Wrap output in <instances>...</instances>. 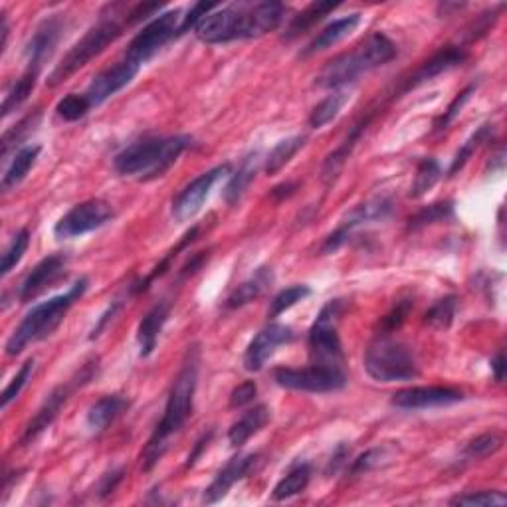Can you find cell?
<instances>
[{
	"instance_id": "1",
	"label": "cell",
	"mask_w": 507,
	"mask_h": 507,
	"mask_svg": "<svg viewBox=\"0 0 507 507\" xmlns=\"http://www.w3.org/2000/svg\"><path fill=\"white\" fill-rule=\"evenodd\" d=\"M161 8H163V5L157 3L107 5L104 13L99 14L97 23L78 40L72 50L64 56L62 62L52 69V74L48 76V86L56 88L64 84L68 78H72L84 66H88L91 60L104 52L107 46L114 44L115 40L125 32V28L143 23L149 16H155V13H161Z\"/></svg>"
},
{
	"instance_id": "2",
	"label": "cell",
	"mask_w": 507,
	"mask_h": 507,
	"mask_svg": "<svg viewBox=\"0 0 507 507\" xmlns=\"http://www.w3.org/2000/svg\"><path fill=\"white\" fill-rule=\"evenodd\" d=\"M198 369H200V351L197 345H190L180 363V369L172 383L169 399L165 404L163 417L157 422L153 434L147 440L143 452H141V468L151 472L167 454L171 438L182 430V426L190 419L195 409V394L198 387Z\"/></svg>"
},
{
	"instance_id": "3",
	"label": "cell",
	"mask_w": 507,
	"mask_h": 507,
	"mask_svg": "<svg viewBox=\"0 0 507 507\" xmlns=\"http://www.w3.org/2000/svg\"><path fill=\"white\" fill-rule=\"evenodd\" d=\"M286 16L281 3H235L212 10L195 26L205 44H228L235 40H254L273 32Z\"/></svg>"
},
{
	"instance_id": "4",
	"label": "cell",
	"mask_w": 507,
	"mask_h": 507,
	"mask_svg": "<svg viewBox=\"0 0 507 507\" xmlns=\"http://www.w3.org/2000/svg\"><path fill=\"white\" fill-rule=\"evenodd\" d=\"M397 54V44L387 34L374 32L364 38L361 44L349 50V52L329 60L316 78V86L331 91L347 89L363 74H369L373 69L392 62Z\"/></svg>"
},
{
	"instance_id": "5",
	"label": "cell",
	"mask_w": 507,
	"mask_h": 507,
	"mask_svg": "<svg viewBox=\"0 0 507 507\" xmlns=\"http://www.w3.org/2000/svg\"><path fill=\"white\" fill-rule=\"evenodd\" d=\"M192 145L190 135L145 137L119 151L114 169L121 177L137 180H153L163 177L177 163L180 155Z\"/></svg>"
},
{
	"instance_id": "6",
	"label": "cell",
	"mask_w": 507,
	"mask_h": 507,
	"mask_svg": "<svg viewBox=\"0 0 507 507\" xmlns=\"http://www.w3.org/2000/svg\"><path fill=\"white\" fill-rule=\"evenodd\" d=\"M89 288L88 278H79L68 291L60 293V296L50 298L42 303L30 309L23 321L18 323V327L13 331V336L6 341V355L8 357H16V355L28 349L30 345L40 343L48 339L52 333L62 326L68 311L74 308V303L84 298V293Z\"/></svg>"
},
{
	"instance_id": "7",
	"label": "cell",
	"mask_w": 507,
	"mask_h": 507,
	"mask_svg": "<svg viewBox=\"0 0 507 507\" xmlns=\"http://www.w3.org/2000/svg\"><path fill=\"white\" fill-rule=\"evenodd\" d=\"M364 371L377 383L412 381L420 374L419 361L409 345L379 336L364 353Z\"/></svg>"
},
{
	"instance_id": "8",
	"label": "cell",
	"mask_w": 507,
	"mask_h": 507,
	"mask_svg": "<svg viewBox=\"0 0 507 507\" xmlns=\"http://www.w3.org/2000/svg\"><path fill=\"white\" fill-rule=\"evenodd\" d=\"M97 371H99V361L91 359L74 374L72 379H68L66 383L58 384V387L44 399V402L40 404L34 417L28 420V424L24 426L23 436H20L18 444L20 446H30L32 442H36L40 438V434L46 432L50 426L54 424V420L58 419V414L62 412V409L66 407L68 401L74 397V392H78L79 389H84L86 384H89L91 381L97 377Z\"/></svg>"
},
{
	"instance_id": "9",
	"label": "cell",
	"mask_w": 507,
	"mask_h": 507,
	"mask_svg": "<svg viewBox=\"0 0 507 507\" xmlns=\"http://www.w3.org/2000/svg\"><path fill=\"white\" fill-rule=\"evenodd\" d=\"M345 311L343 300H329L313 321L308 336L311 363L345 369V353L339 337V321Z\"/></svg>"
},
{
	"instance_id": "10",
	"label": "cell",
	"mask_w": 507,
	"mask_h": 507,
	"mask_svg": "<svg viewBox=\"0 0 507 507\" xmlns=\"http://www.w3.org/2000/svg\"><path fill=\"white\" fill-rule=\"evenodd\" d=\"M182 18L185 16H182L180 8L157 14L147 26H143L141 32H137L134 40H131L125 58L139 66H145L151 58H155L161 50L171 42V40L180 36Z\"/></svg>"
},
{
	"instance_id": "11",
	"label": "cell",
	"mask_w": 507,
	"mask_h": 507,
	"mask_svg": "<svg viewBox=\"0 0 507 507\" xmlns=\"http://www.w3.org/2000/svg\"><path fill=\"white\" fill-rule=\"evenodd\" d=\"M278 387L300 392H336L347 387V373L337 367L311 363L308 367H281L273 371Z\"/></svg>"
},
{
	"instance_id": "12",
	"label": "cell",
	"mask_w": 507,
	"mask_h": 507,
	"mask_svg": "<svg viewBox=\"0 0 507 507\" xmlns=\"http://www.w3.org/2000/svg\"><path fill=\"white\" fill-rule=\"evenodd\" d=\"M115 218V210L109 202L101 198H89L79 202L72 210H68L66 215L56 222L54 236L60 240H72L79 238L89 232L104 228Z\"/></svg>"
},
{
	"instance_id": "13",
	"label": "cell",
	"mask_w": 507,
	"mask_h": 507,
	"mask_svg": "<svg viewBox=\"0 0 507 507\" xmlns=\"http://www.w3.org/2000/svg\"><path fill=\"white\" fill-rule=\"evenodd\" d=\"M232 175V165L225 163L207 172H202L197 179H192L187 187H182L179 195L172 198V217L177 222H187L195 218L205 207L207 198L210 197L222 179H228Z\"/></svg>"
},
{
	"instance_id": "14",
	"label": "cell",
	"mask_w": 507,
	"mask_h": 507,
	"mask_svg": "<svg viewBox=\"0 0 507 507\" xmlns=\"http://www.w3.org/2000/svg\"><path fill=\"white\" fill-rule=\"evenodd\" d=\"M391 212H392V202L387 197H374L367 202H363V205L355 207L349 215L341 220V225L326 238V242H323L321 252L323 254L337 252L343 244H347L355 230L369 225V222L389 218Z\"/></svg>"
},
{
	"instance_id": "15",
	"label": "cell",
	"mask_w": 507,
	"mask_h": 507,
	"mask_svg": "<svg viewBox=\"0 0 507 507\" xmlns=\"http://www.w3.org/2000/svg\"><path fill=\"white\" fill-rule=\"evenodd\" d=\"M466 58H468V48L466 46L462 44L442 46L438 52H434L426 62H422L417 69H414V72H410L407 78H401L394 86H397L399 94L404 96L412 89L432 82L434 78H438L446 72H450V69L462 66L466 62Z\"/></svg>"
},
{
	"instance_id": "16",
	"label": "cell",
	"mask_w": 507,
	"mask_h": 507,
	"mask_svg": "<svg viewBox=\"0 0 507 507\" xmlns=\"http://www.w3.org/2000/svg\"><path fill=\"white\" fill-rule=\"evenodd\" d=\"M66 30V23L62 14H52L44 18L42 23L38 24L34 30V34L30 36L28 44L24 48V58H26V69H32V72H42V68L52 54L56 52V46L62 40V34Z\"/></svg>"
},
{
	"instance_id": "17",
	"label": "cell",
	"mask_w": 507,
	"mask_h": 507,
	"mask_svg": "<svg viewBox=\"0 0 507 507\" xmlns=\"http://www.w3.org/2000/svg\"><path fill=\"white\" fill-rule=\"evenodd\" d=\"M139 69H141L139 64L131 62L129 58H124L119 60L117 64L97 74L84 91L91 109L104 106L109 97H114L121 89L127 88L139 74Z\"/></svg>"
},
{
	"instance_id": "18",
	"label": "cell",
	"mask_w": 507,
	"mask_h": 507,
	"mask_svg": "<svg viewBox=\"0 0 507 507\" xmlns=\"http://www.w3.org/2000/svg\"><path fill=\"white\" fill-rule=\"evenodd\" d=\"M296 339V331L290 326H283V323H268L266 327L260 329L256 337L250 341L244 353V369L248 373H258L263 369L273 353H276L281 345H290Z\"/></svg>"
},
{
	"instance_id": "19",
	"label": "cell",
	"mask_w": 507,
	"mask_h": 507,
	"mask_svg": "<svg viewBox=\"0 0 507 507\" xmlns=\"http://www.w3.org/2000/svg\"><path fill=\"white\" fill-rule=\"evenodd\" d=\"M462 401H464V392L460 389L434 384V387H412L394 392L391 404L394 409H401V410H426V409L450 407V404Z\"/></svg>"
},
{
	"instance_id": "20",
	"label": "cell",
	"mask_w": 507,
	"mask_h": 507,
	"mask_svg": "<svg viewBox=\"0 0 507 507\" xmlns=\"http://www.w3.org/2000/svg\"><path fill=\"white\" fill-rule=\"evenodd\" d=\"M66 268H68V254L64 252L50 254V256H46L44 260H40L32 268V272L24 278L23 286H20L18 301L30 303L38 296H42L48 288H52L54 283L64 276Z\"/></svg>"
},
{
	"instance_id": "21",
	"label": "cell",
	"mask_w": 507,
	"mask_h": 507,
	"mask_svg": "<svg viewBox=\"0 0 507 507\" xmlns=\"http://www.w3.org/2000/svg\"><path fill=\"white\" fill-rule=\"evenodd\" d=\"M260 460V454H238L232 458L225 468H222L217 478L212 480V484L202 493V503H217L220 500H225L228 492L235 488V484L248 478V474L256 468V464Z\"/></svg>"
},
{
	"instance_id": "22",
	"label": "cell",
	"mask_w": 507,
	"mask_h": 507,
	"mask_svg": "<svg viewBox=\"0 0 507 507\" xmlns=\"http://www.w3.org/2000/svg\"><path fill=\"white\" fill-rule=\"evenodd\" d=\"M169 318H171V301L163 300L155 303V306L145 313V318L139 321V327H137L139 357L145 359L153 355V351L157 349L161 331H163Z\"/></svg>"
},
{
	"instance_id": "23",
	"label": "cell",
	"mask_w": 507,
	"mask_h": 507,
	"mask_svg": "<svg viewBox=\"0 0 507 507\" xmlns=\"http://www.w3.org/2000/svg\"><path fill=\"white\" fill-rule=\"evenodd\" d=\"M129 399L124 394H106L99 401L91 404L86 414V426L91 434L106 432L111 424H114L121 414L127 412Z\"/></svg>"
},
{
	"instance_id": "24",
	"label": "cell",
	"mask_w": 507,
	"mask_h": 507,
	"mask_svg": "<svg viewBox=\"0 0 507 507\" xmlns=\"http://www.w3.org/2000/svg\"><path fill=\"white\" fill-rule=\"evenodd\" d=\"M359 24H361L359 13H353L349 16L333 20V23H329L316 38L311 40V42L306 46V50L301 52V56H313L318 52H323V50L333 48L336 44H339L341 40L349 38L355 30L359 28Z\"/></svg>"
},
{
	"instance_id": "25",
	"label": "cell",
	"mask_w": 507,
	"mask_h": 507,
	"mask_svg": "<svg viewBox=\"0 0 507 507\" xmlns=\"http://www.w3.org/2000/svg\"><path fill=\"white\" fill-rule=\"evenodd\" d=\"M273 281V273L272 268L262 266L256 272L252 273L248 280H244L236 286L235 290L230 291V296L225 301L226 309H240L248 306L254 300H258L260 296H263V291L270 288V283Z\"/></svg>"
},
{
	"instance_id": "26",
	"label": "cell",
	"mask_w": 507,
	"mask_h": 507,
	"mask_svg": "<svg viewBox=\"0 0 507 507\" xmlns=\"http://www.w3.org/2000/svg\"><path fill=\"white\" fill-rule=\"evenodd\" d=\"M270 419L272 414L266 404H256L254 409L246 410L228 430V442L232 448H242L252 436H256L270 422Z\"/></svg>"
},
{
	"instance_id": "27",
	"label": "cell",
	"mask_w": 507,
	"mask_h": 507,
	"mask_svg": "<svg viewBox=\"0 0 507 507\" xmlns=\"http://www.w3.org/2000/svg\"><path fill=\"white\" fill-rule=\"evenodd\" d=\"M337 8H339V3H311L309 6L303 8L298 16H293L290 20L286 32H283V38H286L288 42L290 40L300 38L313 26H318L321 20H326V16H329L333 10H337Z\"/></svg>"
},
{
	"instance_id": "28",
	"label": "cell",
	"mask_w": 507,
	"mask_h": 507,
	"mask_svg": "<svg viewBox=\"0 0 507 507\" xmlns=\"http://www.w3.org/2000/svg\"><path fill=\"white\" fill-rule=\"evenodd\" d=\"M311 474H313L311 464H308V462L296 464L276 484V488L272 490V500L273 502H286V500H291V498H296V495L303 493L308 490V485L311 482Z\"/></svg>"
},
{
	"instance_id": "29",
	"label": "cell",
	"mask_w": 507,
	"mask_h": 507,
	"mask_svg": "<svg viewBox=\"0 0 507 507\" xmlns=\"http://www.w3.org/2000/svg\"><path fill=\"white\" fill-rule=\"evenodd\" d=\"M40 151H42V147H40V145H24L23 149L16 151L13 159H10V165L6 167L5 175H3V190L5 192L16 189L20 182H23L28 177L30 169L36 165V161L40 157Z\"/></svg>"
},
{
	"instance_id": "30",
	"label": "cell",
	"mask_w": 507,
	"mask_h": 507,
	"mask_svg": "<svg viewBox=\"0 0 507 507\" xmlns=\"http://www.w3.org/2000/svg\"><path fill=\"white\" fill-rule=\"evenodd\" d=\"M258 165H260L258 151H254V153H250L248 157L242 159L238 171H235L228 177V185L225 189V200L228 202L230 207L238 205L240 198L244 197V192L250 187V182L254 180V177H256Z\"/></svg>"
},
{
	"instance_id": "31",
	"label": "cell",
	"mask_w": 507,
	"mask_h": 507,
	"mask_svg": "<svg viewBox=\"0 0 507 507\" xmlns=\"http://www.w3.org/2000/svg\"><path fill=\"white\" fill-rule=\"evenodd\" d=\"M40 117H42V114H40L38 109H34V111H30L28 115L20 119L16 125H13V127L5 131L3 141H0V147H3L0 155H3V161H8L10 155L16 153V151L24 147L23 143L30 135L34 134V129L40 124Z\"/></svg>"
},
{
	"instance_id": "32",
	"label": "cell",
	"mask_w": 507,
	"mask_h": 507,
	"mask_svg": "<svg viewBox=\"0 0 507 507\" xmlns=\"http://www.w3.org/2000/svg\"><path fill=\"white\" fill-rule=\"evenodd\" d=\"M349 91L347 89H336L331 94L321 99L319 104L313 107L311 115H309V127L311 129H323L326 125H329L331 121H336L337 115L341 114V109L345 107V104L349 101Z\"/></svg>"
},
{
	"instance_id": "33",
	"label": "cell",
	"mask_w": 507,
	"mask_h": 507,
	"mask_svg": "<svg viewBox=\"0 0 507 507\" xmlns=\"http://www.w3.org/2000/svg\"><path fill=\"white\" fill-rule=\"evenodd\" d=\"M306 141H308L306 135H291L288 139H281L266 157V165H263L266 175H270V177L278 175V172L298 155V151L306 147Z\"/></svg>"
},
{
	"instance_id": "34",
	"label": "cell",
	"mask_w": 507,
	"mask_h": 507,
	"mask_svg": "<svg viewBox=\"0 0 507 507\" xmlns=\"http://www.w3.org/2000/svg\"><path fill=\"white\" fill-rule=\"evenodd\" d=\"M38 72H32V69H24V74L20 76L16 82L10 86V89L6 91L5 101H3V117H8L10 114H14L16 109L23 107L28 97L32 96V91L38 84Z\"/></svg>"
},
{
	"instance_id": "35",
	"label": "cell",
	"mask_w": 507,
	"mask_h": 507,
	"mask_svg": "<svg viewBox=\"0 0 507 507\" xmlns=\"http://www.w3.org/2000/svg\"><path fill=\"white\" fill-rule=\"evenodd\" d=\"M495 129L490 124H484L482 127H478L474 131V134L464 141V145L458 149V153L452 159V165L448 169V177H456L458 172L468 165V161L475 155V151H478L484 143H488V141L493 137Z\"/></svg>"
},
{
	"instance_id": "36",
	"label": "cell",
	"mask_w": 507,
	"mask_h": 507,
	"mask_svg": "<svg viewBox=\"0 0 507 507\" xmlns=\"http://www.w3.org/2000/svg\"><path fill=\"white\" fill-rule=\"evenodd\" d=\"M454 218H456V212H454V202L452 200L432 202V205L420 208L417 215L410 217L409 230L417 232V230H422L426 226L442 225V222H452Z\"/></svg>"
},
{
	"instance_id": "37",
	"label": "cell",
	"mask_w": 507,
	"mask_h": 507,
	"mask_svg": "<svg viewBox=\"0 0 507 507\" xmlns=\"http://www.w3.org/2000/svg\"><path fill=\"white\" fill-rule=\"evenodd\" d=\"M503 446V434L498 430L484 432L480 436H475L468 444L464 446L462 458L466 462H480L490 458V456L498 454Z\"/></svg>"
},
{
	"instance_id": "38",
	"label": "cell",
	"mask_w": 507,
	"mask_h": 507,
	"mask_svg": "<svg viewBox=\"0 0 507 507\" xmlns=\"http://www.w3.org/2000/svg\"><path fill=\"white\" fill-rule=\"evenodd\" d=\"M456 311H458V298L456 296H444L440 300H436L429 311L424 313V326H429L432 329H450Z\"/></svg>"
},
{
	"instance_id": "39",
	"label": "cell",
	"mask_w": 507,
	"mask_h": 507,
	"mask_svg": "<svg viewBox=\"0 0 507 507\" xmlns=\"http://www.w3.org/2000/svg\"><path fill=\"white\" fill-rule=\"evenodd\" d=\"M440 177H442V167L438 161L432 157L422 159L417 167V175H414L409 197L422 198L426 192H430L434 189V185L440 180Z\"/></svg>"
},
{
	"instance_id": "40",
	"label": "cell",
	"mask_w": 507,
	"mask_h": 507,
	"mask_svg": "<svg viewBox=\"0 0 507 507\" xmlns=\"http://www.w3.org/2000/svg\"><path fill=\"white\" fill-rule=\"evenodd\" d=\"M309 296H311V288L306 286V283H296V286H290L286 290H281L270 303L268 318L270 319L280 318L281 313H286L288 309H291L293 306H298L300 301H303Z\"/></svg>"
},
{
	"instance_id": "41",
	"label": "cell",
	"mask_w": 507,
	"mask_h": 507,
	"mask_svg": "<svg viewBox=\"0 0 507 507\" xmlns=\"http://www.w3.org/2000/svg\"><path fill=\"white\" fill-rule=\"evenodd\" d=\"M475 89H478V82H472V84L466 86V88L460 91V94L450 101V106L444 109V114H442L440 117H436V119H434L432 134H442L444 129H448V127L454 124V119L462 114L464 106L468 104V101L472 99V96L475 94Z\"/></svg>"
},
{
	"instance_id": "42",
	"label": "cell",
	"mask_w": 507,
	"mask_h": 507,
	"mask_svg": "<svg viewBox=\"0 0 507 507\" xmlns=\"http://www.w3.org/2000/svg\"><path fill=\"white\" fill-rule=\"evenodd\" d=\"M412 308H414V301H412L410 298L399 300V301L392 306V309L387 313V316L381 318L377 336H379V337H391V333H394V331L402 327V323L407 321V318L410 316Z\"/></svg>"
},
{
	"instance_id": "43",
	"label": "cell",
	"mask_w": 507,
	"mask_h": 507,
	"mask_svg": "<svg viewBox=\"0 0 507 507\" xmlns=\"http://www.w3.org/2000/svg\"><path fill=\"white\" fill-rule=\"evenodd\" d=\"M30 238H32V236H30L28 228H23V230L16 232L13 242H10L8 248L3 254V266H0V270H3V278H6L8 273L18 266L20 260L24 258V254L30 246Z\"/></svg>"
},
{
	"instance_id": "44",
	"label": "cell",
	"mask_w": 507,
	"mask_h": 507,
	"mask_svg": "<svg viewBox=\"0 0 507 507\" xmlns=\"http://www.w3.org/2000/svg\"><path fill=\"white\" fill-rule=\"evenodd\" d=\"M392 458L391 450L387 446H377V448H371L364 454H361L357 460H353L349 474L351 475H363V474H369L373 470L381 468V466L389 464V460Z\"/></svg>"
},
{
	"instance_id": "45",
	"label": "cell",
	"mask_w": 507,
	"mask_h": 507,
	"mask_svg": "<svg viewBox=\"0 0 507 507\" xmlns=\"http://www.w3.org/2000/svg\"><path fill=\"white\" fill-rule=\"evenodd\" d=\"M89 109L91 106L84 94H68L66 97L58 101L56 115L72 124V121H79L82 117H86L89 114Z\"/></svg>"
},
{
	"instance_id": "46",
	"label": "cell",
	"mask_w": 507,
	"mask_h": 507,
	"mask_svg": "<svg viewBox=\"0 0 507 507\" xmlns=\"http://www.w3.org/2000/svg\"><path fill=\"white\" fill-rule=\"evenodd\" d=\"M452 505H470V507H500L507 503V495L500 490H484V492H468L456 495L450 500Z\"/></svg>"
},
{
	"instance_id": "47",
	"label": "cell",
	"mask_w": 507,
	"mask_h": 507,
	"mask_svg": "<svg viewBox=\"0 0 507 507\" xmlns=\"http://www.w3.org/2000/svg\"><path fill=\"white\" fill-rule=\"evenodd\" d=\"M34 369H36V361L28 359L23 364V367L18 369V373L14 374L13 381L6 384V389L3 391V410H6L10 404H13L20 397V392L24 391V387L30 383V379H32Z\"/></svg>"
},
{
	"instance_id": "48",
	"label": "cell",
	"mask_w": 507,
	"mask_h": 507,
	"mask_svg": "<svg viewBox=\"0 0 507 507\" xmlns=\"http://www.w3.org/2000/svg\"><path fill=\"white\" fill-rule=\"evenodd\" d=\"M124 478H125V470H124V468H115V470L106 472V474L101 475V478L97 480V484H96L94 498H96V500H106V498H109V495L119 488V484L124 482Z\"/></svg>"
},
{
	"instance_id": "49",
	"label": "cell",
	"mask_w": 507,
	"mask_h": 507,
	"mask_svg": "<svg viewBox=\"0 0 507 507\" xmlns=\"http://www.w3.org/2000/svg\"><path fill=\"white\" fill-rule=\"evenodd\" d=\"M258 394V387L254 381L240 383L238 387L230 394V409H242L246 404H252Z\"/></svg>"
},
{
	"instance_id": "50",
	"label": "cell",
	"mask_w": 507,
	"mask_h": 507,
	"mask_svg": "<svg viewBox=\"0 0 507 507\" xmlns=\"http://www.w3.org/2000/svg\"><path fill=\"white\" fill-rule=\"evenodd\" d=\"M351 456V446L347 442H339L336 446V450L329 456L327 466H326V475H336L341 468H345Z\"/></svg>"
},
{
	"instance_id": "51",
	"label": "cell",
	"mask_w": 507,
	"mask_h": 507,
	"mask_svg": "<svg viewBox=\"0 0 507 507\" xmlns=\"http://www.w3.org/2000/svg\"><path fill=\"white\" fill-rule=\"evenodd\" d=\"M208 260V252H198L197 256H192L185 266H182V270L179 272V280L182 281V280H187V278H190V276H195V273L205 266V262Z\"/></svg>"
},
{
	"instance_id": "52",
	"label": "cell",
	"mask_w": 507,
	"mask_h": 507,
	"mask_svg": "<svg viewBox=\"0 0 507 507\" xmlns=\"http://www.w3.org/2000/svg\"><path fill=\"white\" fill-rule=\"evenodd\" d=\"M212 436H215V430H208L200 436V438L197 440L195 444V448H192V452L189 454V458H187V468H192L198 462V458L202 456V452H205L208 448V444L212 440Z\"/></svg>"
},
{
	"instance_id": "53",
	"label": "cell",
	"mask_w": 507,
	"mask_h": 507,
	"mask_svg": "<svg viewBox=\"0 0 507 507\" xmlns=\"http://www.w3.org/2000/svg\"><path fill=\"white\" fill-rule=\"evenodd\" d=\"M492 373H493L495 383H503V379H505V355H503V351L495 353V357L492 359Z\"/></svg>"
},
{
	"instance_id": "54",
	"label": "cell",
	"mask_w": 507,
	"mask_h": 507,
	"mask_svg": "<svg viewBox=\"0 0 507 507\" xmlns=\"http://www.w3.org/2000/svg\"><path fill=\"white\" fill-rule=\"evenodd\" d=\"M296 189H298L296 182H283V185H280V187L272 190V197H276L278 200H283V198L291 197L293 192H296Z\"/></svg>"
}]
</instances>
